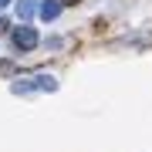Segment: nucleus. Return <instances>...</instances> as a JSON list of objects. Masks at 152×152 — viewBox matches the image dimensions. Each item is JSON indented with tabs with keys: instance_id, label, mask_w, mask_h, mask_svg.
Wrapping results in <instances>:
<instances>
[{
	"instance_id": "1",
	"label": "nucleus",
	"mask_w": 152,
	"mask_h": 152,
	"mask_svg": "<svg viewBox=\"0 0 152 152\" xmlns=\"http://www.w3.org/2000/svg\"><path fill=\"white\" fill-rule=\"evenodd\" d=\"M14 95H37V91H58V78L51 75H34V78H20L10 85Z\"/></svg>"
},
{
	"instance_id": "2",
	"label": "nucleus",
	"mask_w": 152,
	"mask_h": 152,
	"mask_svg": "<svg viewBox=\"0 0 152 152\" xmlns=\"http://www.w3.org/2000/svg\"><path fill=\"white\" fill-rule=\"evenodd\" d=\"M10 37H14V44H17V51H34V48H37V41H41V34L34 31L27 20H24L20 27H17V31L10 34Z\"/></svg>"
},
{
	"instance_id": "3",
	"label": "nucleus",
	"mask_w": 152,
	"mask_h": 152,
	"mask_svg": "<svg viewBox=\"0 0 152 152\" xmlns=\"http://www.w3.org/2000/svg\"><path fill=\"white\" fill-rule=\"evenodd\" d=\"M37 14L44 17V20H58V14H61V4H58V0H44V4L37 7Z\"/></svg>"
},
{
	"instance_id": "4",
	"label": "nucleus",
	"mask_w": 152,
	"mask_h": 152,
	"mask_svg": "<svg viewBox=\"0 0 152 152\" xmlns=\"http://www.w3.org/2000/svg\"><path fill=\"white\" fill-rule=\"evenodd\" d=\"M37 14V0H17V17L20 20H31Z\"/></svg>"
},
{
	"instance_id": "5",
	"label": "nucleus",
	"mask_w": 152,
	"mask_h": 152,
	"mask_svg": "<svg viewBox=\"0 0 152 152\" xmlns=\"http://www.w3.org/2000/svg\"><path fill=\"white\" fill-rule=\"evenodd\" d=\"M58 4H61V7H64V4H78V0H58Z\"/></svg>"
},
{
	"instance_id": "6",
	"label": "nucleus",
	"mask_w": 152,
	"mask_h": 152,
	"mask_svg": "<svg viewBox=\"0 0 152 152\" xmlns=\"http://www.w3.org/2000/svg\"><path fill=\"white\" fill-rule=\"evenodd\" d=\"M7 4H10V0H0V10H4V7H7Z\"/></svg>"
},
{
	"instance_id": "7",
	"label": "nucleus",
	"mask_w": 152,
	"mask_h": 152,
	"mask_svg": "<svg viewBox=\"0 0 152 152\" xmlns=\"http://www.w3.org/2000/svg\"><path fill=\"white\" fill-rule=\"evenodd\" d=\"M0 31H4V20H0Z\"/></svg>"
}]
</instances>
